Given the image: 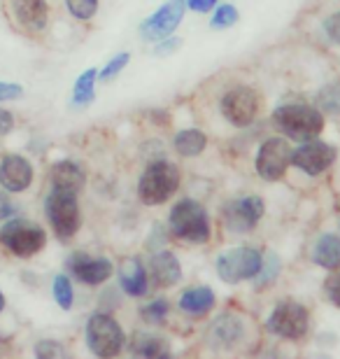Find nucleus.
<instances>
[{"instance_id":"obj_1","label":"nucleus","mask_w":340,"mask_h":359,"mask_svg":"<svg viewBox=\"0 0 340 359\" xmlns=\"http://www.w3.org/2000/svg\"><path fill=\"white\" fill-rule=\"evenodd\" d=\"M275 124L280 126L282 133H287V138L308 142L315 140L324 128V114L317 107L292 103V105H282L275 110Z\"/></svg>"},{"instance_id":"obj_2","label":"nucleus","mask_w":340,"mask_h":359,"mask_svg":"<svg viewBox=\"0 0 340 359\" xmlns=\"http://www.w3.org/2000/svg\"><path fill=\"white\" fill-rule=\"evenodd\" d=\"M170 233L186 243H208L210 222L205 208L191 198H184L170 210Z\"/></svg>"},{"instance_id":"obj_3","label":"nucleus","mask_w":340,"mask_h":359,"mask_svg":"<svg viewBox=\"0 0 340 359\" xmlns=\"http://www.w3.org/2000/svg\"><path fill=\"white\" fill-rule=\"evenodd\" d=\"M179 187V170L168 161H156L144 170L140 177V201L144 205H161L165 203Z\"/></svg>"},{"instance_id":"obj_4","label":"nucleus","mask_w":340,"mask_h":359,"mask_svg":"<svg viewBox=\"0 0 340 359\" xmlns=\"http://www.w3.org/2000/svg\"><path fill=\"white\" fill-rule=\"evenodd\" d=\"M0 243L10 250L14 257L28 259V257L38 255L47 245L45 229L38 226L35 222L28 219H10L0 229Z\"/></svg>"},{"instance_id":"obj_5","label":"nucleus","mask_w":340,"mask_h":359,"mask_svg":"<svg viewBox=\"0 0 340 359\" xmlns=\"http://www.w3.org/2000/svg\"><path fill=\"white\" fill-rule=\"evenodd\" d=\"M86 343H89V350L93 355L114 357L124 348V332H121L114 318L105 313H96L86 322Z\"/></svg>"},{"instance_id":"obj_6","label":"nucleus","mask_w":340,"mask_h":359,"mask_svg":"<svg viewBox=\"0 0 340 359\" xmlns=\"http://www.w3.org/2000/svg\"><path fill=\"white\" fill-rule=\"evenodd\" d=\"M45 210H47V219L49 224L54 226V231L59 238H72L79 229V205H77V194H68V191H59L52 189L45 201Z\"/></svg>"},{"instance_id":"obj_7","label":"nucleus","mask_w":340,"mask_h":359,"mask_svg":"<svg viewBox=\"0 0 340 359\" xmlns=\"http://www.w3.org/2000/svg\"><path fill=\"white\" fill-rule=\"evenodd\" d=\"M261 252L254 248H233L217 259V273L224 283L236 285L261 273Z\"/></svg>"},{"instance_id":"obj_8","label":"nucleus","mask_w":340,"mask_h":359,"mask_svg":"<svg viewBox=\"0 0 340 359\" xmlns=\"http://www.w3.org/2000/svg\"><path fill=\"white\" fill-rule=\"evenodd\" d=\"M308 320L310 315L306 306L296 304V301H280L271 313L266 327H268L271 334H278L282 339L299 341L308 334Z\"/></svg>"},{"instance_id":"obj_9","label":"nucleus","mask_w":340,"mask_h":359,"mask_svg":"<svg viewBox=\"0 0 340 359\" xmlns=\"http://www.w3.org/2000/svg\"><path fill=\"white\" fill-rule=\"evenodd\" d=\"M222 114L233 126H250L259 114V93L250 87H236L224 93Z\"/></svg>"},{"instance_id":"obj_10","label":"nucleus","mask_w":340,"mask_h":359,"mask_svg":"<svg viewBox=\"0 0 340 359\" xmlns=\"http://www.w3.org/2000/svg\"><path fill=\"white\" fill-rule=\"evenodd\" d=\"M289 161H292V149H289L287 140L271 138L264 142L257 154V173L266 182H278L285 175Z\"/></svg>"},{"instance_id":"obj_11","label":"nucleus","mask_w":340,"mask_h":359,"mask_svg":"<svg viewBox=\"0 0 340 359\" xmlns=\"http://www.w3.org/2000/svg\"><path fill=\"white\" fill-rule=\"evenodd\" d=\"M184 7H186V0H168L161 10L156 14H151V17L140 26L142 38L149 42H161L163 38H168V35L179 26V21H182Z\"/></svg>"},{"instance_id":"obj_12","label":"nucleus","mask_w":340,"mask_h":359,"mask_svg":"<svg viewBox=\"0 0 340 359\" xmlns=\"http://www.w3.org/2000/svg\"><path fill=\"white\" fill-rule=\"evenodd\" d=\"M334 161H336V147L320 140H308L303 147L292 152V163L299 166L301 170H306L308 175L324 173Z\"/></svg>"},{"instance_id":"obj_13","label":"nucleus","mask_w":340,"mask_h":359,"mask_svg":"<svg viewBox=\"0 0 340 359\" xmlns=\"http://www.w3.org/2000/svg\"><path fill=\"white\" fill-rule=\"evenodd\" d=\"M224 217H226L231 231H252L257 226V222L264 217V201L259 196H245L240 201H233V203L226 205Z\"/></svg>"},{"instance_id":"obj_14","label":"nucleus","mask_w":340,"mask_h":359,"mask_svg":"<svg viewBox=\"0 0 340 359\" xmlns=\"http://www.w3.org/2000/svg\"><path fill=\"white\" fill-rule=\"evenodd\" d=\"M68 269L79 283L96 287L100 283H105L112 276V262L110 259H93V257L77 252L68 259Z\"/></svg>"},{"instance_id":"obj_15","label":"nucleus","mask_w":340,"mask_h":359,"mask_svg":"<svg viewBox=\"0 0 340 359\" xmlns=\"http://www.w3.org/2000/svg\"><path fill=\"white\" fill-rule=\"evenodd\" d=\"M33 182V166L24 156L10 154L0 161V187L7 191H26Z\"/></svg>"},{"instance_id":"obj_16","label":"nucleus","mask_w":340,"mask_h":359,"mask_svg":"<svg viewBox=\"0 0 340 359\" xmlns=\"http://www.w3.org/2000/svg\"><path fill=\"white\" fill-rule=\"evenodd\" d=\"M14 17L28 31H42L47 26V0H12Z\"/></svg>"},{"instance_id":"obj_17","label":"nucleus","mask_w":340,"mask_h":359,"mask_svg":"<svg viewBox=\"0 0 340 359\" xmlns=\"http://www.w3.org/2000/svg\"><path fill=\"white\" fill-rule=\"evenodd\" d=\"M84 187V170L75 161H59L52 166V189L79 194Z\"/></svg>"},{"instance_id":"obj_18","label":"nucleus","mask_w":340,"mask_h":359,"mask_svg":"<svg viewBox=\"0 0 340 359\" xmlns=\"http://www.w3.org/2000/svg\"><path fill=\"white\" fill-rule=\"evenodd\" d=\"M119 283L124 287L128 297H142L147 292V271L140 264V259L128 257V259L119 266Z\"/></svg>"},{"instance_id":"obj_19","label":"nucleus","mask_w":340,"mask_h":359,"mask_svg":"<svg viewBox=\"0 0 340 359\" xmlns=\"http://www.w3.org/2000/svg\"><path fill=\"white\" fill-rule=\"evenodd\" d=\"M243 336V327L240 322L236 318H229V315H222L212 322L208 332V339H210V346L215 348H231L233 343Z\"/></svg>"},{"instance_id":"obj_20","label":"nucleus","mask_w":340,"mask_h":359,"mask_svg":"<svg viewBox=\"0 0 340 359\" xmlns=\"http://www.w3.org/2000/svg\"><path fill=\"white\" fill-rule=\"evenodd\" d=\"M151 278L158 287H170L182 278V269H179L177 257L172 252H158L151 259Z\"/></svg>"},{"instance_id":"obj_21","label":"nucleus","mask_w":340,"mask_h":359,"mask_svg":"<svg viewBox=\"0 0 340 359\" xmlns=\"http://www.w3.org/2000/svg\"><path fill=\"white\" fill-rule=\"evenodd\" d=\"M215 306V292L210 287H191L179 297V308L186 315H205Z\"/></svg>"},{"instance_id":"obj_22","label":"nucleus","mask_w":340,"mask_h":359,"mask_svg":"<svg viewBox=\"0 0 340 359\" xmlns=\"http://www.w3.org/2000/svg\"><path fill=\"white\" fill-rule=\"evenodd\" d=\"M313 259L317 266L322 269H329V271H336L340 266V238L334 233H327L317 241L315 245V255Z\"/></svg>"},{"instance_id":"obj_23","label":"nucleus","mask_w":340,"mask_h":359,"mask_svg":"<svg viewBox=\"0 0 340 359\" xmlns=\"http://www.w3.org/2000/svg\"><path fill=\"white\" fill-rule=\"evenodd\" d=\"M128 350H131V355H137V357H168L170 355L165 341L151 334H135Z\"/></svg>"},{"instance_id":"obj_24","label":"nucleus","mask_w":340,"mask_h":359,"mask_svg":"<svg viewBox=\"0 0 340 359\" xmlns=\"http://www.w3.org/2000/svg\"><path fill=\"white\" fill-rule=\"evenodd\" d=\"M205 145L208 138L198 128H186V131H179L175 135V149L182 156H198L205 149Z\"/></svg>"},{"instance_id":"obj_25","label":"nucleus","mask_w":340,"mask_h":359,"mask_svg":"<svg viewBox=\"0 0 340 359\" xmlns=\"http://www.w3.org/2000/svg\"><path fill=\"white\" fill-rule=\"evenodd\" d=\"M96 80H98V70L96 68L84 70V73L77 77L75 91H72V100H75L77 105L91 103V100H93V91H96Z\"/></svg>"},{"instance_id":"obj_26","label":"nucleus","mask_w":340,"mask_h":359,"mask_svg":"<svg viewBox=\"0 0 340 359\" xmlns=\"http://www.w3.org/2000/svg\"><path fill=\"white\" fill-rule=\"evenodd\" d=\"M320 112L334 114V117H340V80L327 84L320 91Z\"/></svg>"},{"instance_id":"obj_27","label":"nucleus","mask_w":340,"mask_h":359,"mask_svg":"<svg viewBox=\"0 0 340 359\" xmlns=\"http://www.w3.org/2000/svg\"><path fill=\"white\" fill-rule=\"evenodd\" d=\"M54 299L63 311H70L72 308V285L66 276H56L54 278Z\"/></svg>"},{"instance_id":"obj_28","label":"nucleus","mask_w":340,"mask_h":359,"mask_svg":"<svg viewBox=\"0 0 340 359\" xmlns=\"http://www.w3.org/2000/svg\"><path fill=\"white\" fill-rule=\"evenodd\" d=\"M168 311H170L168 301H165V299H156V301H151L149 306L142 308V320L149 322V325H156V322H163L165 320Z\"/></svg>"},{"instance_id":"obj_29","label":"nucleus","mask_w":340,"mask_h":359,"mask_svg":"<svg viewBox=\"0 0 340 359\" xmlns=\"http://www.w3.org/2000/svg\"><path fill=\"white\" fill-rule=\"evenodd\" d=\"M66 5L72 17H77L82 21L91 19L98 10V0H66Z\"/></svg>"},{"instance_id":"obj_30","label":"nucleus","mask_w":340,"mask_h":359,"mask_svg":"<svg viewBox=\"0 0 340 359\" xmlns=\"http://www.w3.org/2000/svg\"><path fill=\"white\" fill-rule=\"evenodd\" d=\"M238 21V10L233 5H224L215 12L212 17V28H229Z\"/></svg>"},{"instance_id":"obj_31","label":"nucleus","mask_w":340,"mask_h":359,"mask_svg":"<svg viewBox=\"0 0 340 359\" xmlns=\"http://www.w3.org/2000/svg\"><path fill=\"white\" fill-rule=\"evenodd\" d=\"M128 59H131V56H128L126 52L124 54H119V56H114V59L107 63V66L100 70V80H112L114 75H119L121 70L126 68V63H128Z\"/></svg>"},{"instance_id":"obj_32","label":"nucleus","mask_w":340,"mask_h":359,"mask_svg":"<svg viewBox=\"0 0 340 359\" xmlns=\"http://www.w3.org/2000/svg\"><path fill=\"white\" fill-rule=\"evenodd\" d=\"M324 294H327V299L334 304L336 308H340V273L336 276H331L327 283H324Z\"/></svg>"},{"instance_id":"obj_33","label":"nucleus","mask_w":340,"mask_h":359,"mask_svg":"<svg viewBox=\"0 0 340 359\" xmlns=\"http://www.w3.org/2000/svg\"><path fill=\"white\" fill-rule=\"evenodd\" d=\"M35 355L38 357H63L66 355V350H63L59 343H54V341H42L35 346Z\"/></svg>"},{"instance_id":"obj_34","label":"nucleus","mask_w":340,"mask_h":359,"mask_svg":"<svg viewBox=\"0 0 340 359\" xmlns=\"http://www.w3.org/2000/svg\"><path fill=\"white\" fill-rule=\"evenodd\" d=\"M324 28H327V35L331 40L336 42V45H340V12L331 14V17L327 19V24H324Z\"/></svg>"},{"instance_id":"obj_35","label":"nucleus","mask_w":340,"mask_h":359,"mask_svg":"<svg viewBox=\"0 0 340 359\" xmlns=\"http://www.w3.org/2000/svg\"><path fill=\"white\" fill-rule=\"evenodd\" d=\"M24 93V87L19 84H12V82H0V100H12V98H19Z\"/></svg>"},{"instance_id":"obj_36","label":"nucleus","mask_w":340,"mask_h":359,"mask_svg":"<svg viewBox=\"0 0 340 359\" xmlns=\"http://www.w3.org/2000/svg\"><path fill=\"white\" fill-rule=\"evenodd\" d=\"M17 212V208H14V203L10 198H7V194L0 191V219H7L12 217V215Z\"/></svg>"},{"instance_id":"obj_37","label":"nucleus","mask_w":340,"mask_h":359,"mask_svg":"<svg viewBox=\"0 0 340 359\" xmlns=\"http://www.w3.org/2000/svg\"><path fill=\"white\" fill-rule=\"evenodd\" d=\"M12 126H14V117L7 110H3V107H0V135L10 133Z\"/></svg>"},{"instance_id":"obj_38","label":"nucleus","mask_w":340,"mask_h":359,"mask_svg":"<svg viewBox=\"0 0 340 359\" xmlns=\"http://www.w3.org/2000/svg\"><path fill=\"white\" fill-rule=\"evenodd\" d=\"M217 0H186V5L191 7V10H196V12H210L215 7Z\"/></svg>"},{"instance_id":"obj_39","label":"nucleus","mask_w":340,"mask_h":359,"mask_svg":"<svg viewBox=\"0 0 340 359\" xmlns=\"http://www.w3.org/2000/svg\"><path fill=\"white\" fill-rule=\"evenodd\" d=\"M177 47H179V40L175 38V40L165 42L163 47H156V52H158V54H165V52H172V49H177Z\"/></svg>"},{"instance_id":"obj_40","label":"nucleus","mask_w":340,"mask_h":359,"mask_svg":"<svg viewBox=\"0 0 340 359\" xmlns=\"http://www.w3.org/2000/svg\"><path fill=\"white\" fill-rule=\"evenodd\" d=\"M3 308H5V297H3V292H0V313H3Z\"/></svg>"}]
</instances>
